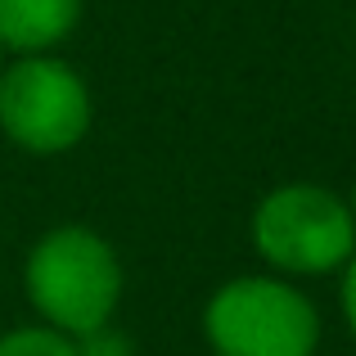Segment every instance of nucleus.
Wrapping results in <instances>:
<instances>
[{
    "mask_svg": "<svg viewBox=\"0 0 356 356\" xmlns=\"http://www.w3.org/2000/svg\"><path fill=\"white\" fill-rule=\"evenodd\" d=\"M199 330L212 356H316L325 325L298 280L252 270L212 289Z\"/></svg>",
    "mask_w": 356,
    "mask_h": 356,
    "instance_id": "obj_2",
    "label": "nucleus"
},
{
    "mask_svg": "<svg viewBox=\"0 0 356 356\" xmlns=\"http://www.w3.org/2000/svg\"><path fill=\"white\" fill-rule=\"evenodd\" d=\"M72 343H77V356H140L136 339L127 330H118V325H99V330L81 334Z\"/></svg>",
    "mask_w": 356,
    "mask_h": 356,
    "instance_id": "obj_7",
    "label": "nucleus"
},
{
    "mask_svg": "<svg viewBox=\"0 0 356 356\" xmlns=\"http://www.w3.org/2000/svg\"><path fill=\"white\" fill-rule=\"evenodd\" d=\"M122 289H127V270L113 239L81 221L50 226L32 239L23 257V293L36 321L68 339L113 325Z\"/></svg>",
    "mask_w": 356,
    "mask_h": 356,
    "instance_id": "obj_1",
    "label": "nucleus"
},
{
    "mask_svg": "<svg viewBox=\"0 0 356 356\" xmlns=\"http://www.w3.org/2000/svg\"><path fill=\"white\" fill-rule=\"evenodd\" d=\"M248 239L270 275L316 280L348 266L356 252V221L339 190L316 181H284L257 199Z\"/></svg>",
    "mask_w": 356,
    "mask_h": 356,
    "instance_id": "obj_3",
    "label": "nucleus"
},
{
    "mask_svg": "<svg viewBox=\"0 0 356 356\" xmlns=\"http://www.w3.org/2000/svg\"><path fill=\"white\" fill-rule=\"evenodd\" d=\"M316 356H325V352H316Z\"/></svg>",
    "mask_w": 356,
    "mask_h": 356,
    "instance_id": "obj_11",
    "label": "nucleus"
},
{
    "mask_svg": "<svg viewBox=\"0 0 356 356\" xmlns=\"http://www.w3.org/2000/svg\"><path fill=\"white\" fill-rule=\"evenodd\" d=\"M86 0H0V50L5 54H59L81 27Z\"/></svg>",
    "mask_w": 356,
    "mask_h": 356,
    "instance_id": "obj_5",
    "label": "nucleus"
},
{
    "mask_svg": "<svg viewBox=\"0 0 356 356\" xmlns=\"http://www.w3.org/2000/svg\"><path fill=\"white\" fill-rule=\"evenodd\" d=\"M339 312H343V325L356 339V252L348 257V266L339 270Z\"/></svg>",
    "mask_w": 356,
    "mask_h": 356,
    "instance_id": "obj_8",
    "label": "nucleus"
},
{
    "mask_svg": "<svg viewBox=\"0 0 356 356\" xmlns=\"http://www.w3.org/2000/svg\"><path fill=\"white\" fill-rule=\"evenodd\" d=\"M5 63H9V59H5V50H0V72H5Z\"/></svg>",
    "mask_w": 356,
    "mask_h": 356,
    "instance_id": "obj_10",
    "label": "nucleus"
},
{
    "mask_svg": "<svg viewBox=\"0 0 356 356\" xmlns=\"http://www.w3.org/2000/svg\"><path fill=\"white\" fill-rule=\"evenodd\" d=\"M0 356H77V343L50 325H14L0 334Z\"/></svg>",
    "mask_w": 356,
    "mask_h": 356,
    "instance_id": "obj_6",
    "label": "nucleus"
},
{
    "mask_svg": "<svg viewBox=\"0 0 356 356\" xmlns=\"http://www.w3.org/2000/svg\"><path fill=\"white\" fill-rule=\"evenodd\" d=\"M95 127V95L63 54H18L0 72V136L32 158L72 154Z\"/></svg>",
    "mask_w": 356,
    "mask_h": 356,
    "instance_id": "obj_4",
    "label": "nucleus"
},
{
    "mask_svg": "<svg viewBox=\"0 0 356 356\" xmlns=\"http://www.w3.org/2000/svg\"><path fill=\"white\" fill-rule=\"evenodd\" d=\"M343 199H348V212H352V221H356V181H352V190L343 194Z\"/></svg>",
    "mask_w": 356,
    "mask_h": 356,
    "instance_id": "obj_9",
    "label": "nucleus"
}]
</instances>
